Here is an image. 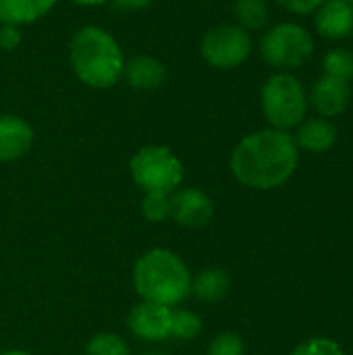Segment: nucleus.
I'll return each instance as SVG.
<instances>
[{"label":"nucleus","instance_id":"1","mask_svg":"<svg viewBox=\"0 0 353 355\" xmlns=\"http://www.w3.org/2000/svg\"><path fill=\"white\" fill-rule=\"evenodd\" d=\"M300 162L293 135L279 129H260L246 135L231 152L233 177L252 189H275L285 185Z\"/></svg>","mask_w":353,"mask_h":355},{"label":"nucleus","instance_id":"2","mask_svg":"<svg viewBox=\"0 0 353 355\" xmlns=\"http://www.w3.org/2000/svg\"><path fill=\"white\" fill-rule=\"evenodd\" d=\"M69 60L79 81L106 89L123 77L125 56L119 42L102 27L85 25L71 37Z\"/></svg>","mask_w":353,"mask_h":355},{"label":"nucleus","instance_id":"3","mask_svg":"<svg viewBox=\"0 0 353 355\" xmlns=\"http://www.w3.org/2000/svg\"><path fill=\"white\" fill-rule=\"evenodd\" d=\"M133 285L144 302L173 308L191 293V275L175 252L156 248L135 262Z\"/></svg>","mask_w":353,"mask_h":355},{"label":"nucleus","instance_id":"4","mask_svg":"<svg viewBox=\"0 0 353 355\" xmlns=\"http://www.w3.org/2000/svg\"><path fill=\"white\" fill-rule=\"evenodd\" d=\"M260 106L273 129L287 131L306 119L310 106L308 92L295 75L279 71L264 81L260 92Z\"/></svg>","mask_w":353,"mask_h":355},{"label":"nucleus","instance_id":"5","mask_svg":"<svg viewBox=\"0 0 353 355\" xmlns=\"http://www.w3.org/2000/svg\"><path fill=\"white\" fill-rule=\"evenodd\" d=\"M260 54L266 64L277 71L291 73L304 67L314 54L312 33L293 21H283L264 31L260 40Z\"/></svg>","mask_w":353,"mask_h":355},{"label":"nucleus","instance_id":"6","mask_svg":"<svg viewBox=\"0 0 353 355\" xmlns=\"http://www.w3.org/2000/svg\"><path fill=\"white\" fill-rule=\"evenodd\" d=\"M129 171L144 193H173L183 181V164L166 146H144L131 158Z\"/></svg>","mask_w":353,"mask_h":355},{"label":"nucleus","instance_id":"7","mask_svg":"<svg viewBox=\"0 0 353 355\" xmlns=\"http://www.w3.org/2000/svg\"><path fill=\"white\" fill-rule=\"evenodd\" d=\"M252 48H254V42H252L250 31H246L237 23H225V25L212 27L210 31H206L200 44L202 58L210 67L223 69V71L241 67L250 58Z\"/></svg>","mask_w":353,"mask_h":355},{"label":"nucleus","instance_id":"8","mask_svg":"<svg viewBox=\"0 0 353 355\" xmlns=\"http://www.w3.org/2000/svg\"><path fill=\"white\" fill-rule=\"evenodd\" d=\"M214 214V204L198 187L177 189L169 196V216L187 229H202L210 223Z\"/></svg>","mask_w":353,"mask_h":355},{"label":"nucleus","instance_id":"9","mask_svg":"<svg viewBox=\"0 0 353 355\" xmlns=\"http://www.w3.org/2000/svg\"><path fill=\"white\" fill-rule=\"evenodd\" d=\"M352 102V85L350 81L331 77V75H320L310 94H308V104L318 112V116L322 119H335L339 114H343L347 110Z\"/></svg>","mask_w":353,"mask_h":355},{"label":"nucleus","instance_id":"10","mask_svg":"<svg viewBox=\"0 0 353 355\" xmlns=\"http://www.w3.org/2000/svg\"><path fill=\"white\" fill-rule=\"evenodd\" d=\"M171 316L173 308L141 302L129 312L127 327L141 341H164L171 337Z\"/></svg>","mask_w":353,"mask_h":355},{"label":"nucleus","instance_id":"11","mask_svg":"<svg viewBox=\"0 0 353 355\" xmlns=\"http://www.w3.org/2000/svg\"><path fill=\"white\" fill-rule=\"evenodd\" d=\"M314 27L327 40H345L353 33V8L347 0H325L314 10Z\"/></svg>","mask_w":353,"mask_h":355},{"label":"nucleus","instance_id":"12","mask_svg":"<svg viewBox=\"0 0 353 355\" xmlns=\"http://www.w3.org/2000/svg\"><path fill=\"white\" fill-rule=\"evenodd\" d=\"M33 146V129L27 121L2 114L0 116V162H12L25 156Z\"/></svg>","mask_w":353,"mask_h":355},{"label":"nucleus","instance_id":"13","mask_svg":"<svg viewBox=\"0 0 353 355\" xmlns=\"http://www.w3.org/2000/svg\"><path fill=\"white\" fill-rule=\"evenodd\" d=\"M298 150H306L312 154H325L337 144V127L322 116L304 119L298 125L295 137H293Z\"/></svg>","mask_w":353,"mask_h":355},{"label":"nucleus","instance_id":"14","mask_svg":"<svg viewBox=\"0 0 353 355\" xmlns=\"http://www.w3.org/2000/svg\"><path fill=\"white\" fill-rule=\"evenodd\" d=\"M123 79L135 89H156L166 79V67L154 56H133L125 60Z\"/></svg>","mask_w":353,"mask_h":355},{"label":"nucleus","instance_id":"15","mask_svg":"<svg viewBox=\"0 0 353 355\" xmlns=\"http://www.w3.org/2000/svg\"><path fill=\"white\" fill-rule=\"evenodd\" d=\"M56 0H0V23L27 25L52 10Z\"/></svg>","mask_w":353,"mask_h":355},{"label":"nucleus","instance_id":"16","mask_svg":"<svg viewBox=\"0 0 353 355\" xmlns=\"http://www.w3.org/2000/svg\"><path fill=\"white\" fill-rule=\"evenodd\" d=\"M231 289V279L223 268H206L196 279H191V293L196 300L214 304L221 302Z\"/></svg>","mask_w":353,"mask_h":355},{"label":"nucleus","instance_id":"17","mask_svg":"<svg viewBox=\"0 0 353 355\" xmlns=\"http://www.w3.org/2000/svg\"><path fill=\"white\" fill-rule=\"evenodd\" d=\"M233 15L237 19V25L246 31H260L268 25L270 8L266 0H235Z\"/></svg>","mask_w":353,"mask_h":355},{"label":"nucleus","instance_id":"18","mask_svg":"<svg viewBox=\"0 0 353 355\" xmlns=\"http://www.w3.org/2000/svg\"><path fill=\"white\" fill-rule=\"evenodd\" d=\"M322 73L352 81L353 79V52L347 48H331L322 56Z\"/></svg>","mask_w":353,"mask_h":355},{"label":"nucleus","instance_id":"19","mask_svg":"<svg viewBox=\"0 0 353 355\" xmlns=\"http://www.w3.org/2000/svg\"><path fill=\"white\" fill-rule=\"evenodd\" d=\"M202 331V320L196 312L189 310H173L171 316V337L173 339H196Z\"/></svg>","mask_w":353,"mask_h":355},{"label":"nucleus","instance_id":"20","mask_svg":"<svg viewBox=\"0 0 353 355\" xmlns=\"http://www.w3.org/2000/svg\"><path fill=\"white\" fill-rule=\"evenodd\" d=\"M85 355H131V349L123 337L114 333H98L89 339Z\"/></svg>","mask_w":353,"mask_h":355},{"label":"nucleus","instance_id":"21","mask_svg":"<svg viewBox=\"0 0 353 355\" xmlns=\"http://www.w3.org/2000/svg\"><path fill=\"white\" fill-rule=\"evenodd\" d=\"M171 193H146L141 200V214L150 223H162L169 216Z\"/></svg>","mask_w":353,"mask_h":355},{"label":"nucleus","instance_id":"22","mask_svg":"<svg viewBox=\"0 0 353 355\" xmlns=\"http://www.w3.org/2000/svg\"><path fill=\"white\" fill-rule=\"evenodd\" d=\"M243 341L235 333H221L208 345V355H243Z\"/></svg>","mask_w":353,"mask_h":355},{"label":"nucleus","instance_id":"23","mask_svg":"<svg viewBox=\"0 0 353 355\" xmlns=\"http://www.w3.org/2000/svg\"><path fill=\"white\" fill-rule=\"evenodd\" d=\"M293 355H345L339 343L327 337H314L310 341H304L302 345L295 347Z\"/></svg>","mask_w":353,"mask_h":355},{"label":"nucleus","instance_id":"24","mask_svg":"<svg viewBox=\"0 0 353 355\" xmlns=\"http://www.w3.org/2000/svg\"><path fill=\"white\" fill-rule=\"evenodd\" d=\"M275 2H277L281 8H285L287 12L304 17V15L314 12L325 0H275Z\"/></svg>","mask_w":353,"mask_h":355},{"label":"nucleus","instance_id":"25","mask_svg":"<svg viewBox=\"0 0 353 355\" xmlns=\"http://www.w3.org/2000/svg\"><path fill=\"white\" fill-rule=\"evenodd\" d=\"M21 40H23V35L17 25H6V23L0 25V48L2 50L12 52L21 44Z\"/></svg>","mask_w":353,"mask_h":355},{"label":"nucleus","instance_id":"26","mask_svg":"<svg viewBox=\"0 0 353 355\" xmlns=\"http://www.w3.org/2000/svg\"><path fill=\"white\" fill-rule=\"evenodd\" d=\"M114 4L125 10H141V8L150 6L152 0H114Z\"/></svg>","mask_w":353,"mask_h":355},{"label":"nucleus","instance_id":"27","mask_svg":"<svg viewBox=\"0 0 353 355\" xmlns=\"http://www.w3.org/2000/svg\"><path fill=\"white\" fill-rule=\"evenodd\" d=\"M75 4H81V6H96V4H104L108 0H73Z\"/></svg>","mask_w":353,"mask_h":355},{"label":"nucleus","instance_id":"28","mask_svg":"<svg viewBox=\"0 0 353 355\" xmlns=\"http://www.w3.org/2000/svg\"><path fill=\"white\" fill-rule=\"evenodd\" d=\"M0 355H31V354H27V352H23V349H10V352H2Z\"/></svg>","mask_w":353,"mask_h":355},{"label":"nucleus","instance_id":"29","mask_svg":"<svg viewBox=\"0 0 353 355\" xmlns=\"http://www.w3.org/2000/svg\"><path fill=\"white\" fill-rule=\"evenodd\" d=\"M347 2H353V0H347Z\"/></svg>","mask_w":353,"mask_h":355},{"label":"nucleus","instance_id":"30","mask_svg":"<svg viewBox=\"0 0 353 355\" xmlns=\"http://www.w3.org/2000/svg\"><path fill=\"white\" fill-rule=\"evenodd\" d=\"M352 8H353V2H352Z\"/></svg>","mask_w":353,"mask_h":355}]
</instances>
